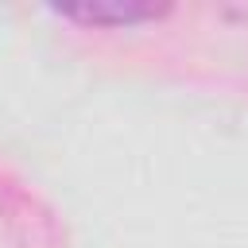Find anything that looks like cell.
<instances>
[{
  "label": "cell",
  "instance_id": "obj_1",
  "mask_svg": "<svg viewBox=\"0 0 248 248\" xmlns=\"http://www.w3.org/2000/svg\"><path fill=\"white\" fill-rule=\"evenodd\" d=\"M62 19L81 23V27H140L170 16V4L155 0H85V4H66L54 8Z\"/></svg>",
  "mask_w": 248,
  "mask_h": 248
}]
</instances>
